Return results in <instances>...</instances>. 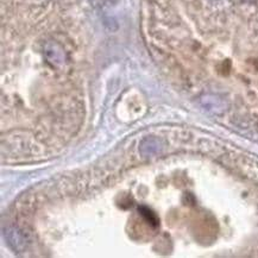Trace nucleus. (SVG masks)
Returning <instances> with one entry per match:
<instances>
[{
	"instance_id": "f03ea898",
	"label": "nucleus",
	"mask_w": 258,
	"mask_h": 258,
	"mask_svg": "<svg viewBox=\"0 0 258 258\" xmlns=\"http://www.w3.org/2000/svg\"><path fill=\"white\" fill-rule=\"evenodd\" d=\"M144 211H145V213L143 211H141L142 213H143V216H145L147 217V219L150 221L151 224H154V225H156L157 224V220H156V217L154 216L153 213H151V211H149V210H147V208H144Z\"/></svg>"
},
{
	"instance_id": "7ed1b4c3",
	"label": "nucleus",
	"mask_w": 258,
	"mask_h": 258,
	"mask_svg": "<svg viewBox=\"0 0 258 258\" xmlns=\"http://www.w3.org/2000/svg\"><path fill=\"white\" fill-rule=\"evenodd\" d=\"M244 2H253V0H244Z\"/></svg>"
},
{
	"instance_id": "f257e3e1",
	"label": "nucleus",
	"mask_w": 258,
	"mask_h": 258,
	"mask_svg": "<svg viewBox=\"0 0 258 258\" xmlns=\"http://www.w3.org/2000/svg\"><path fill=\"white\" fill-rule=\"evenodd\" d=\"M203 104L208 111L217 112V113L218 112L224 111L225 107H226L223 100H219L217 97H211V95H208V97L203 99Z\"/></svg>"
}]
</instances>
